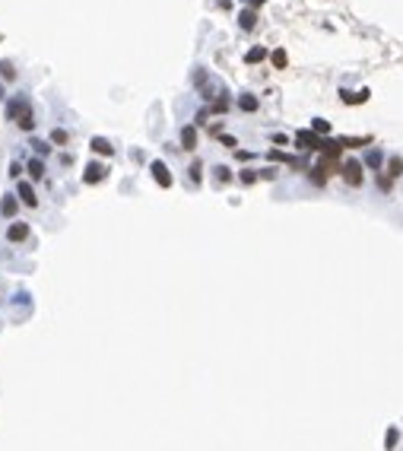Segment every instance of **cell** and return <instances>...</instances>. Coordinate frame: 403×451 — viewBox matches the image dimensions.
<instances>
[{
    "instance_id": "obj_1",
    "label": "cell",
    "mask_w": 403,
    "mask_h": 451,
    "mask_svg": "<svg viewBox=\"0 0 403 451\" xmlns=\"http://www.w3.org/2000/svg\"><path fill=\"white\" fill-rule=\"evenodd\" d=\"M343 178H346V185H353V188H359L362 185V162H356V159H349L346 166H343Z\"/></svg>"
},
{
    "instance_id": "obj_2",
    "label": "cell",
    "mask_w": 403,
    "mask_h": 451,
    "mask_svg": "<svg viewBox=\"0 0 403 451\" xmlns=\"http://www.w3.org/2000/svg\"><path fill=\"white\" fill-rule=\"evenodd\" d=\"M295 143L302 146V150H321V143H324V140H321V137L314 134V131H298V134H295Z\"/></svg>"
},
{
    "instance_id": "obj_3",
    "label": "cell",
    "mask_w": 403,
    "mask_h": 451,
    "mask_svg": "<svg viewBox=\"0 0 403 451\" xmlns=\"http://www.w3.org/2000/svg\"><path fill=\"white\" fill-rule=\"evenodd\" d=\"M149 172H152V178H156L162 188H168V185H171V175H168L165 162H152V166H149Z\"/></svg>"
},
{
    "instance_id": "obj_4",
    "label": "cell",
    "mask_w": 403,
    "mask_h": 451,
    "mask_svg": "<svg viewBox=\"0 0 403 451\" xmlns=\"http://www.w3.org/2000/svg\"><path fill=\"white\" fill-rule=\"evenodd\" d=\"M6 238H10V241H22V238H29V226H25V223H13L10 229H6Z\"/></svg>"
},
{
    "instance_id": "obj_5",
    "label": "cell",
    "mask_w": 403,
    "mask_h": 451,
    "mask_svg": "<svg viewBox=\"0 0 403 451\" xmlns=\"http://www.w3.org/2000/svg\"><path fill=\"white\" fill-rule=\"evenodd\" d=\"M16 194H19V201H22L25 207H35V204H38V201H35V191H32V185H25V181L16 188Z\"/></svg>"
},
{
    "instance_id": "obj_6",
    "label": "cell",
    "mask_w": 403,
    "mask_h": 451,
    "mask_svg": "<svg viewBox=\"0 0 403 451\" xmlns=\"http://www.w3.org/2000/svg\"><path fill=\"white\" fill-rule=\"evenodd\" d=\"M105 178V166H99V162H92V166H86V181L89 185H96V181Z\"/></svg>"
},
{
    "instance_id": "obj_7",
    "label": "cell",
    "mask_w": 403,
    "mask_h": 451,
    "mask_svg": "<svg viewBox=\"0 0 403 451\" xmlns=\"http://www.w3.org/2000/svg\"><path fill=\"white\" fill-rule=\"evenodd\" d=\"M340 95H343V102H346V105H359V102H365L372 92H368V89H362V92H346V89H343Z\"/></svg>"
},
{
    "instance_id": "obj_8",
    "label": "cell",
    "mask_w": 403,
    "mask_h": 451,
    "mask_svg": "<svg viewBox=\"0 0 403 451\" xmlns=\"http://www.w3.org/2000/svg\"><path fill=\"white\" fill-rule=\"evenodd\" d=\"M92 150H96L99 156H111V153H115V146H111L105 137H96V140H92Z\"/></svg>"
},
{
    "instance_id": "obj_9",
    "label": "cell",
    "mask_w": 403,
    "mask_h": 451,
    "mask_svg": "<svg viewBox=\"0 0 403 451\" xmlns=\"http://www.w3.org/2000/svg\"><path fill=\"white\" fill-rule=\"evenodd\" d=\"M181 143H184V150H194V146H197V131H194V127H184V131H181Z\"/></svg>"
},
{
    "instance_id": "obj_10",
    "label": "cell",
    "mask_w": 403,
    "mask_h": 451,
    "mask_svg": "<svg viewBox=\"0 0 403 451\" xmlns=\"http://www.w3.org/2000/svg\"><path fill=\"white\" fill-rule=\"evenodd\" d=\"M362 143H372V137H343L340 140V146H349V150H353V146H362Z\"/></svg>"
},
{
    "instance_id": "obj_11",
    "label": "cell",
    "mask_w": 403,
    "mask_h": 451,
    "mask_svg": "<svg viewBox=\"0 0 403 451\" xmlns=\"http://www.w3.org/2000/svg\"><path fill=\"white\" fill-rule=\"evenodd\" d=\"M238 22H242V29H254V22H257V16H254V10H245L242 16H238Z\"/></svg>"
},
{
    "instance_id": "obj_12",
    "label": "cell",
    "mask_w": 403,
    "mask_h": 451,
    "mask_svg": "<svg viewBox=\"0 0 403 451\" xmlns=\"http://www.w3.org/2000/svg\"><path fill=\"white\" fill-rule=\"evenodd\" d=\"M286 64H289L286 51H282V48H276V51H273V67H276V70H282V67H286Z\"/></svg>"
},
{
    "instance_id": "obj_13",
    "label": "cell",
    "mask_w": 403,
    "mask_h": 451,
    "mask_svg": "<svg viewBox=\"0 0 403 451\" xmlns=\"http://www.w3.org/2000/svg\"><path fill=\"white\" fill-rule=\"evenodd\" d=\"M311 131H314V134H318V137H321V134H330V121H324V118H314V124H311Z\"/></svg>"
},
{
    "instance_id": "obj_14",
    "label": "cell",
    "mask_w": 403,
    "mask_h": 451,
    "mask_svg": "<svg viewBox=\"0 0 403 451\" xmlns=\"http://www.w3.org/2000/svg\"><path fill=\"white\" fill-rule=\"evenodd\" d=\"M264 57H267V51H264V48H251V51L245 54L248 64H257V60H264Z\"/></svg>"
},
{
    "instance_id": "obj_15",
    "label": "cell",
    "mask_w": 403,
    "mask_h": 451,
    "mask_svg": "<svg viewBox=\"0 0 403 451\" xmlns=\"http://www.w3.org/2000/svg\"><path fill=\"white\" fill-rule=\"evenodd\" d=\"M238 105H242L245 111H257V99H254V95H242V99H238Z\"/></svg>"
},
{
    "instance_id": "obj_16",
    "label": "cell",
    "mask_w": 403,
    "mask_h": 451,
    "mask_svg": "<svg viewBox=\"0 0 403 451\" xmlns=\"http://www.w3.org/2000/svg\"><path fill=\"white\" fill-rule=\"evenodd\" d=\"M397 439H400V432L391 426V429H388V439H384V448H388V451H394V445H397Z\"/></svg>"
},
{
    "instance_id": "obj_17",
    "label": "cell",
    "mask_w": 403,
    "mask_h": 451,
    "mask_svg": "<svg viewBox=\"0 0 403 451\" xmlns=\"http://www.w3.org/2000/svg\"><path fill=\"white\" fill-rule=\"evenodd\" d=\"M29 175H32V178H41V175H45V166H41L38 159H32V162H29Z\"/></svg>"
},
{
    "instance_id": "obj_18",
    "label": "cell",
    "mask_w": 403,
    "mask_h": 451,
    "mask_svg": "<svg viewBox=\"0 0 403 451\" xmlns=\"http://www.w3.org/2000/svg\"><path fill=\"white\" fill-rule=\"evenodd\" d=\"M311 181H314V185H324V181H327V172H324L321 166H314L311 169Z\"/></svg>"
},
{
    "instance_id": "obj_19",
    "label": "cell",
    "mask_w": 403,
    "mask_h": 451,
    "mask_svg": "<svg viewBox=\"0 0 403 451\" xmlns=\"http://www.w3.org/2000/svg\"><path fill=\"white\" fill-rule=\"evenodd\" d=\"M0 210H3V216H13V213H16V201H13V197H3Z\"/></svg>"
},
{
    "instance_id": "obj_20",
    "label": "cell",
    "mask_w": 403,
    "mask_h": 451,
    "mask_svg": "<svg viewBox=\"0 0 403 451\" xmlns=\"http://www.w3.org/2000/svg\"><path fill=\"white\" fill-rule=\"evenodd\" d=\"M391 175H394V178L403 175V159H400V156H394V159H391Z\"/></svg>"
},
{
    "instance_id": "obj_21",
    "label": "cell",
    "mask_w": 403,
    "mask_h": 451,
    "mask_svg": "<svg viewBox=\"0 0 403 451\" xmlns=\"http://www.w3.org/2000/svg\"><path fill=\"white\" fill-rule=\"evenodd\" d=\"M365 162H368V166H372V169H378V166H381V153H378V150H372V153H368V159H365Z\"/></svg>"
},
{
    "instance_id": "obj_22",
    "label": "cell",
    "mask_w": 403,
    "mask_h": 451,
    "mask_svg": "<svg viewBox=\"0 0 403 451\" xmlns=\"http://www.w3.org/2000/svg\"><path fill=\"white\" fill-rule=\"evenodd\" d=\"M242 181H245V185H254V181H257V172H254V169H245V172H242Z\"/></svg>"
},
{
    "instance_id": "obj_23",
    "label": "cell",
    "mask_w": 403,
    "mask_h": 451,
    "mask_svg": "<svg viewBox=\"0 0 403 451\" xmlns=\"http://www.w3.org/2000/svg\"><path fill=\"white\" fill-rule=\"evenodd\" d=\"M51 140H54V143H67V134H64V131H57V127H54V134H51Z\"/></svg>"
},
{
    "instance_id": "obj_24",
    "label": "cell",
    "mask_w": 403,
    "mask_h": 451,
    "mask_svg": "<svg viewBox=\"0 0 403 451\" xmlns=\"http://www.w3.org/2000/svg\"><path fill=\"white\" fill-rule=\"evenodd\" d=\"M0 73H3V76H6V80H13V76H16V73H13V67H10V64H0Z\"/></svg>"
},
{
    "instance_id": "obj_25",
    "label": "cell",
    "mask_w": 403,
    "mask_h": 451,
    "mask_svg": "<svg viewBox=\"0 0 403 451\" xmlns=\"http://www.w3.org/2000/svg\"><path fill=\"white\" fill-rule=\"evenodd\" d=\"M216 178H219V181H229V169L219 166V169H216Z\"/></svg>"
},
{
    "instance_id": "obj_26",
    "label": "cell",
    "mask_w": 403,
    "mask_h": 451,
    "mask_svg": "<svg viewBox=\"0 0 403 451\" xmlns=\"http://www.w3.org/2000/svg\"><path fill=\"white\" fill-rule=\"evenodd\" d=\"M191 178L200 181V162H194V166H191Z\"/></svg>"
},
{
    "instance_id": "obj_27",
    "label": "cell",
    "mask_w": 403,
    "mask_h": 451,
    "mask_svg": "<svg viewBox=\"0 0 403 451\" xmlns=\"http://www.w3.org/2000/svg\"><path fill=\"white\" fill-rule=\"evenodd\" d=\"M264 3V0H251V6H261Z\"/></svg>"
}]
</instances>
